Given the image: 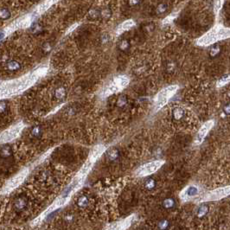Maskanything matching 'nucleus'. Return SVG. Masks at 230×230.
Returning <instances> with one entry per match:
<instances>
[{
  "label": "nucleus",
  "instance_id": "7ed1b4c3",
  "mask_svg": "<svg viewBox=\"0 0 230 230\" xmlns=\"http://www.w3.org/2000/svg\"><path fill=\"white\" fill-rule=\"evenodd\" d=\"M33 16H35V15L29 14V15L21 16L19 18L16 19L14 22H12L11 24H10L8 26H6L2 31H0V40H2L3 38H4L5 36H7L10 34H11L12 32L16 31L18 29H24L29 27V24L32 22Z\"/></svg>",
  "mask_w": 230,
  "mask_h": 230
},
{
  "label": "nucleus",
  "instance_id": "423d86ee",
  "mask_svg": "<svg viewBox=\"0 0 230 230\" xmlns=\"http://www.w3.org/2000/svg\"><path fill=\"white\" fill-rule=\"evenodd\" d=\"M230 195V185L219 188L216 190H211L203 196L202 198V202H212V201H218L222 198L226 197Z\"/></svg>",
  "mask_w": 230,
  "mask_h": 230
},
{
  "label": "nucleus",
  "instance_id": "6ab92c4d",
  "mask_svg": "<svg viewBox=\"0 0 230 230\" xmlns=\"http://www.w3.org/2000/svg\"><path fill=\"white\" fill-rule=\"evenodd\" d=\"M139 0H130V4L131 5H136L137 4H138Z\"/></svg>",
  "mask_w": 230,
  "mask_h": 230
},
{
  "label": "nucleus",
  "instance_id": "f257e3e1",
  "mask_svg": "<svg viewBox=\"0 0 230 230\" xmlns=\"http://www.w3.org/2000/svg\"><path fill=\"white\" fill-rule=\"evenodd\" d=\"M47 69L44 68H42L36 70L33 72L31 74L28 76L23 77L18 80L15 81H11L4 82L3 84L0 85V98L3 97L11 96L13 94H16L24 91L25 89L29 88L31 85L36 82L38 78L40 76H43L46 73Z\"/></svg>",
  "mask_w": 230,
  "mask_h": 230
},
{
  "label": "nucleus",
  "instance_id": "f3484780",
  "mask_svg": "<svg viewBox=\"0 0 230 230\" xmlns=\"http://www.w3.org/2000/svg\"><path fill=\"white\" fill-rule=\"evenodd\" d=\"M229 81H230V75L222 77V79H220L219 81L217 82V87H222V86H224V85L227 84V83H228Z\"/></svg>",
  "mask_w": 230,
  "mask_h": 230
},
{
  "label": "nucleus",
  "instance_id": "20e7f679",
  "mask_svg": "<svg viewBox=\"0 0 230 230\" xmlns=\"http://www.w3.org/2000/svg\"><path fill=\"white\" fill-rule=\"evenodd\" d=\"M178 89V86L173 85V86H169L168 88H165L163 90H161L159 93H157V96L155 98V106H156V109L159 110L161 109L166 103L169 101V100L173 96L175 93L177 92Z\"/></svg>",
  "mask_w": 230,
  "mask_h": 230
},
{
  "label": "nucleus",
  "instance_id": "dca6fc26",
  "mask_svg": "<svg viewBox=\"0 0 230 230\" xmlns=\"http://www.w3.org/2000/svg\"><path fill=\"white\" fill-rule=\"evenodd\" d=\"M167 9H168V5L165 3H162L157 7V12L158 14H164L166 12Z\"/></svg>",
  "mask_w": 230,
  "mask_h": 230
},
{
  "label": "nucleus",
  "instance_id": "9b49d317",
  "mask_svg": "<svg viewBox=\"0 0 230 230\" xmlns=\"http://www.w3.org/2000/svg\"><path fill=\"white\" fill-rule=\"evenodd\" d=\"M199 194V190L196 186L190 185L186 187L184 190L180 193V198L182 201L183 202H187V201H190L196 196H197Z\"/></svg>",
  "mask_w": 230,
  "mask_h": 230
},
{
  "label": "nucleus",
  "instance_id": "6e6552de",
  "mask_svg": "<svg viewBox=\"0 0 230 230\" xmlns=\"http://www.w3.org/2000/svg\"><path fill=\"white\" fill-rule=\"evenodd\" d=\"M23 128H24V125L22 123L11 126V128L4 131V133L0 135V142H9L16 138L19 135Z\"/></svg>",
  "mask_w": 230,
  "mask_h": 230
},
{
  "label": "nucleus",
  "instance_id": "f8f14e48",
  "mask_svg": "<svg viewBox=\"0 0 230 230\" xmlns=\"http://www.w3.org/2000/svg\"><path fill=\"white\" fill-rule=\"evenodd\" d=\"M59 0H44L42 4H40L37 7H36V11H35V14L36 15H41L43 13H44L47 10L50 8L53 4L57 3Z\"/></svg>",
  "mask_w": 230,
  "mask_h": 230
},
{
  "label": "nucleus",
  "instance_id": "2eb2a0df",
  "mask_svg": "<svg viewBox=\"0 0 230 230\" xmlns=\"http://www.w3.org/2000/svg\"><path fill=\"white\" fill-rule=\"evenodd\" d=\"M133 219H134V215H131L128 218H126L125 220H123V221L119 222L117 224V226L113 227L112 228H113V229H125V228H127L131 225V223L133 222Z\"/></svg>",
  "mask_w": 230,
  "mask_h": 230
},
{
  "label": "nucleus",
  "instance_id": "0eeeda50",
  "mask_svg": "<svg viewBox=\"0 0 230 230\" xmlns=\"http://www.w3.org/2000/svg\"><path fill=\"white\" fill-rule=\"evenodd\" d=\"M165 164L164 161H160V160H157V161L151 162L148 164H145L143 166H141L139 169H138L137 176L138 177H145V176H148L151 174L156 172L157 169H159L163 165Z\"/></svg>",
  "mask_w": 230,
  "mask_h": 230
},
{
  "label": "nucleus",
  "instance_id": "4468645a",
  "mask_svg": "<svg viewBox=\"0 0 230 230\" xmlns=\"http://www.w3.org/2000/svg\"><path fill=\"white\" fill-rule=\"evenodd\" d=\"M134 24H135V23H134L133 20L125 21V22L122 23L120 25H119V27H118L117 29H116V33L119 35V34L125 32V30H128V29H130L132 27H133Z\"/></svg>",
  "mask_w": 230,
  "mask_h": 230
},
{
  "label": "nucleus",
  "instance_id": "a211bd4d",
  "mask_svg": "<svg viewBox=\"0 0 230 230\" xmlns=\"http://www.w3.org/2000/svg\"><path fill=\"white\" fill-rule=\"evenodd\" d=\"M222 0H215V2H214V9H215V11H218L221 7H222Z\"/></svg>",
  "mask_w": 230,
  "mask_h": 230
},
{
  "label": "nucleus",
  "instance_id": "f03ea898",
  "mask_svg": "<svg viewBox=\"0 0 230 230\" xmlns=\"http://www.w3.org/2000/svg\"><path fill=\"white\" fill-rule=\"evenodd\" d=\"M230 37V29L223 28L221 26H216L210 30L208 33L199 38L197 43L202 46H208V45L213 44L218 41L226 39Z\"/></svg>",
  "mask_w": 230,
  "mask_h": 230
},
{
  "label": "nucleus",
  "instance_id": "39448f33",
  "mask_svg": "<svg viewBox=\"0 0 230 230\" xmlns=\"http://www.w3.org/2000/svg\"><path fill=\"white\" fill-rule=\"evenodd\" d=\"M129 84V79L126 76L120 75L113 79V81L106 87L103 92V96H108L110 94H113L121 91L125 88L127 85Z\"/></svg>",
  "mask_w": 230,
  "mask_h": 230
},
{
  "label": "nucleus",
  "instance_id": "ddd939ff",
  "mask_svg": "<svg viewBox=\"0 0 230 230\" xmlns=\"http://www.w3.org/2000/svg\"><path fill=\"white\" fill-rule=\"evenodd\" d=\"M106 147L104 145H97L96 147H94L93 150V151L91 152L90 154V157L88 158V161H90L92 164H93L94 162L96 161L97 159L99 158V157H101L102 153L105 151Z\"/></svg>",
  "mask_w": 230,
  "mask_h": 230
},
{
  "label": "nucleus",
  "instance_id": "1a4fd4ad",
  "mask_svg": "<svg viewBox=\"0 0 230 230\" xmlns=\"http://www.w3.org/2000/svg\"><path fill=\"white\" fill-rule=\"evenodd\" d=\"M27 174H28V170L24 169L17 175H16V177H14L12 179H11L8 182V183L6 184L4 190V192H10V191H11V190H15L16 188H17L24 181Z\"/></svg>",
  "mask_w": 230,
  "mask_h": 230
},
{
  "label": "nucleus",
  "instance_id": "9d476101",
  "mask_svg": "<svg viewBox=\"0 0 230 230\" xmlns=\"http://www.w3.org/2000/svg\"><path fill=\"white\" fill-rule=\"evenodd\" d=\"M213 126H214V121L213 120L207 121L206 123H204L202 127L200 128V130L198 131L197 134L195 138V144L196 145H200L203 141V139L206 138L208 133L210 132Z\"/></svg>",
  "mask_w": 230,
  "mask_h": 230
}]
</instances>
